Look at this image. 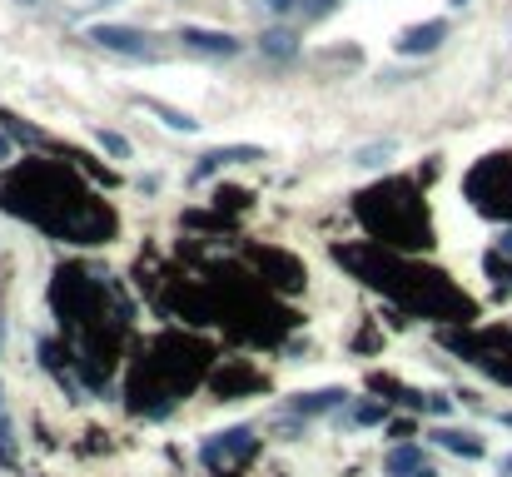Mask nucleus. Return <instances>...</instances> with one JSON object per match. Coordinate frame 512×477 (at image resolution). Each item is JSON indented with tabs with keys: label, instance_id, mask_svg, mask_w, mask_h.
<instances>
[{
	"label": "nucleus",
	"instance_id": "2eb2a0df",
	"mask_svg": "<svg viewBox=\"0 0 512 477\" xmlns=\"http://www.w3.org/2000/svg\"><path fill=\"white\" fill-rule=\"evenodd\" d=\"M0 125H5V130H10L15 140H25V145H35V140H40V135H35V130H25V125H20L15 115H0Z\"/></svg>",
	"mask_w": 512,
	"mask_h": 477
},
{
	"label": "nucleus",
	"instance_id": "39448f33",
	"mask_svg": "<svg viewBox=\"0 0 512 477\" xmlns=\"http://www.w3.org/2000/svg\"><path fill=\"white\" fill-rule=\"evenodd\" d=\"M259 50H264L269 60H294V55H299V30L284 25V20H274V25L259 35Z\"/></svg>",
	"mask_w": 512,
	"mask_h": 477
},
{
	"label": "nucleus",
	"instance_id": "0eeeda50",
	"mask_svg": "<svg viewBox=\"0 0 512 477\" xmlns=\"http://www.w3.org/2000/svg\"><path fill=\"white\" fill-rule=\"evenodd\" d=\"M433 443L438 448H448V453H458V458H483L488 448H483V438H473V433H463V428H438L433 433Z\"/></svg>",
	"mask_w": 512,
	"mask_h": 477
},
{
	"label": "nucleus",
	"instance_id": "aec40b11",
	"mask_svg": "<svg viewBox=\"0 0 512 477\" xmlns=\"http://www.w3.org/2000/svg\"><path fill=\"white\" fill-rule=\"evenodd\" d=\"M503 473H508V477H512V453H508V458H503Z\"/></svg>",
	"mask_w": 512,
	"mask_h": 477
},
{
	"label": "nucleus",
	"instance_id": "1a4fd4ad",
	"mask_svg": "<svg viewBox=\"0 0 512 477\" xmlns=\"http://www.w3.org/2000/svg\"><path fill=\"white\" fill-rule=\"evenodd\" d=\"M423 468V448H413V443H403V448H393L388 453V477H408Z\"/></svg>",
	"mask_w": 512,
	"mask_h": 477
},
{
	"label": "nucleus",
	"instance_id": "6e6552de",
	"mask_svg": "<svg viewBox=\"0 0 512 477\" xmlns=\"http://www.w3.org/2000/svg\"><path fill=\"white\" fill-rule=\"evenodd\" d=\"M343 398H348L343 388H324V393H304L294 408L299 413H334V408H343Z\"/></svg>",
	"mask_w": 512,
	"mask_h": 477
},
{
	"label": "nucleus",
	"instance_id": "9b49d317",
	"mask_svg": "<svg viewBox=\"0 0 512 477\" xmlns=\"http://www.w3.org/2000/svg\"><path fill=\"white\" fill-rule=\"evenodd\" d=\"M393 159V145H358L353 150V164L358 169H378V164H388Z\"/></svg>",
	"mask_w": 512,
	"mask_h": 477
},
{
	"label": "nucleus",
	"instance_id": "4be33fe9",
	"mask_svg": "<svg viewBox=\"0 0 512 477\" xmlns=\"http://www.w3.org/2000/svg\"><path fill=\"white\" fill-rule=\"evenodd\" d=\"M25 5H40V0H25Z\"/></svg>",
	"mask_w": 512,
	"mask_h": 477
},
{
	"label": "nucleus",
	"instance_id": "dca6fc26",
	"mask_svg": "<svg viewBox=\"0 0 512 477\" xmlns=\"http://www.w3.org/2000/svg\"><path fill=\"white\" fill-rule=\"evenodd\" d=\"M348 418H353V423H378V418H383V408H378V403H358Z\"/></svg>",
	"mask_w": 512,
	"mask_h": 477
},
{
	"label": "nucleus",
	"instance_id": "ddd939ff",
	"mask_svg": "<svg viewBox=\"0 0 512 477\" xmlns=\"http://www.w3.org/2000/svg\"><path fill=\"white\" fill-rule=\"evenodd\" d=\"M95 135H100V145L115 159H130V140H125V135H115V130H95Z\"/></svg>",
	"mask_w": 512,
	"mask_h": 477
},
{
	"label": "nucleus",
	"instance_id": "f03ea898",
	"mask_svg": "<svg viewBox=\"0 0 512 477\" xmlns=\"http://www.w3.org/2000/svg\"><path fill=\"white\" fill-rule=\"evenodd\" d=\"M443 40H448V20L438 15V20L403 25V30H398V40H393V50H398V55H408V60H423V55L443 50Z\"/></svg>",
	"mask_w": 512,
	"mask_h": 477
},
{
	"label": "nucleus",
	"instance_id": "5701e85b",
	"mask_svg": "<svg viewBox=\"0 0 512 477\" xmlns=\"http://www.w3.org/2000/svg\"><path fill=\"white\" fill-rule=\"evenodd\" d=\"M453 5H468V0H453Z\"/></svg>",
	"mask_w": 512,
	"mask_h": 477
},
{
	"label": "nucleus",
	"instance_id": "a211bd4d",
	"mask_svg": "<svg viewBox=\"0 0 512 477\" xmlns=\"http://www.w3.org/2000/svg\"><path fill=\"white\" fill-rule=\"evenodd\" d=\"M408 477H438V473H433V468H428V463H423V468H418V473H408Z\"/></svg>",
	"mask_w": 512,
	"mask_h": 477
},
{
	"label": "nucleus",
	"instance_id": "9d476101",
	"mask_svg": "<svg viewBox=\"0 0 512 477\" xmlns=\"http://www.w3.org/2000/svg\"><path fill=\"white\" fill-rule=\"evenodd\" d=\"M204 159H214V164H254V159H264V145H224V150H209Z\"/></svg>",
	"mask_w": 512,
	"mask_h": 477
},
{
	"label": "nucleus",
	"instance_id": "f3484780",
	"mask_svg": "<svg viewBox=\"0 0 512 477\" xmlns=\"http://www.w3.org/2000/svg\"><path fill=\"white\" fill-rule=\"evenodd\" d=\"M264 5H269V15H274V20H284V15H294V10H299V0H264Z\"/></svg>",
	"mask_w": 512,
	"mask_h": 477
},
{
	"label": "nucleus",
	"instance_id": "4468645a",
	"mask_svg": "<svg viewBox=\"0 0 512 477\" xmlns=\"http://www.w3.org/2000/svg\"><path fill=\"white\" fill-rule=\"evenodd\" d=\"M0 463H10L15 468V433H10V423L0 418Z\"/></svg>",
	"mask_w": 512,
	"mask_h": 477
},
{
	"label": "nucleus",
	"instance_id": "f257e3e1",
	"mask_svg": "<svg viewBox=\"0 0 512 477\" xmlns=\"http://www.w3.org/2000/svg\"><path fill=\"white\" fill-rule=\"evenodd\" d=\"M85 40L100 45V50H110V55H130V60H150L155 55L150 50V35L135 30V25H90Z\"/></svg>",
	"mask_w": 512,
	"mask_h": 477
},
{
	"label": "nucleus",
	"instance_id": "6ab92c4d",
	"mask_svg": "<svg viewBox=\"0 0 512 477\" xmlns=\"http://www.w3.org/2000/svg\"><path fill=\"white\" fill-rule=\"evenodd\" d=\"M0 159H10V140L5 135H0Z\"/></svg>",
	"mask_w": 512,
	"mask_h": 477
},
{
	"label": "nucleus",
	"instance_id": "20e7f679",
	"mask_svg": "<svg viewBox=\"0 0 512 477\" xmlns=\"http://www.w3.org/2000/svg\"><path fill=\"white\" fill-rule=\"evenodd\" d=\"M249 448H254V433H249V428H229V433H219L214 443H204V448H199V458H204L209 468H224V463L244 458Z\"/></svg>",
	"mask_w": 512,
	"mask_h": 477
},
{
	"label": "nucleus",
	"instance_id": "412c9836",
	"mask_svg": "<svg viewBox=\"0 0 512 477\" xmlns=\"http://www.w3.org/2000/svg\"><path fill=\"white\" fill-rule=\"evenodd\" d=\"M503 423H508V428H512V413H503Z\"/></svg>",
	"mask_w": 512,
	"mask_h": 477
},
{
	"label": "nucleus",
	"instance_id": "423d86ee",
	"mask_svg": "<svg viewBox=\"0 0 512 477\" xmlns=\"http://www.w3.org/2000/svg\"><path fill=\"white\" fill-rule=\"evenodd\" d=\"M140 110H150L160 125H170L174 135H199V120L194 115H184V110H174L165 100H155V95H140Z\"/></svg>",
	"mask_w": 512,
	"mask_h": 477
},
{
	"label": "nucleus",
	"instance_id": "f8f14e48",
	"mask_svg": "<svg viewBox=\"0 0 512 477\" xmlns=\"http://www.w3.org/2000/svg\"><path fill=\"white\" fill-rule=\"evenodd\" d=\"M339 10V0H299V15L304 20H324V15H334Z\"/></svg>",
	"mask_w": 512,
	"mask_h": 477
},
{
	"label": "nucleus",
	"instance_id": "7ed1b4c3",
	"mask_svg": "<svg viewBox=\"0 0 512 477\" xmlns=\"http://www.w3.org/2000/svg\"><path fill=\"white\" fill-rule=\"evenodd\" d=\"M179 40H184V50L209 55V60H234V55L244 50V40H239V35H229V30H204V25H184V30H179Z\"/></svg>",
	"mask_w": 512,
	"mask_h": 477
}]
</instances>
